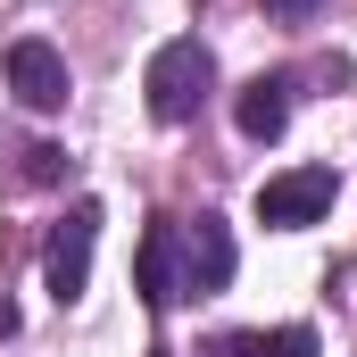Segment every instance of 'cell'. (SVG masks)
Segmentation results:
<instances>
[{
	"label": "cell",
	"instance_id": "52a82bcc",
	"mask_svg": "<svg viewBox=\"0 0 357 357\" xmlns=\"http://www.w3.org/2000/svg\"><path fill=\"white\" fill-rule=\"evenodd\" d=\"M233 125L250 133V142H274L282 125H291V75H258V84L233 91Z\"/></svg>",
	"mask_w": 357,
	"mask_h": 357
},
{
	"label": "cell",
	"instance_id": "9c48e42d",
	"mask_svg": "<svg viewBox=\"0 0 357 357\" xmlns=\"http://www.w3.org/2000/svg\"><path fill=\"white\" fill-rule=\"evenodd\" d=\"M17 175L33 183V191H50V183L67 175V150H59V142H33V150H25V167H17Z\"/></svg>",
	"mask_w": 357,
	"mask_h": 357
},
{
	"label": "cell",
	"instance_id": "6da1fadb",
	"mask_svg": "<svg viewBox=\"0 0 357 357\" xmlns=\"http://www.w3.org/2000/svg\"><path fill=\"white\" fill-rule=\"evenodd\" d=\"M142 91H150V116H158V125H191V116L208 108V91H216V59H208V42H199V33L158 42Z\"/></svg>",
	"mask_w": 357,
	"mask_h": 357
},
{
	"label": "cell",
	"instance_id": "5b68a950",
	"mask_svg": "<svg viewBox=\"0 0 357 357\" xmlns=\"http://www.w3.org/2000/svg\"><path fill=\"white\" fill-rule=\"evenodd\" d=\"M8 91H17L25 108H67V59H59L42 33L8 42Z\"/></svg>",
	"mask_w": 357,
	"mask_h": 357
},
{
	"label": "cell",
	"instance_id": "7a4b0ae2",
	"mask_svg": "<svg viewBox=\"0 0 357 357\" xmlns=\"http://www.w3.org/2000/svg\"><path fill=\"white\" fill-rule=\"evenodd\" d=\"M91 241H100V199H75L67 208V225L50 233V258H42V282H50V299L59 307H75L91 282Z\"/></svg>",
	"mask_w": 357,
	"mask_h": 357
},
{
	"label": "cell",
	"instance_id": "8992f818",
	"mask_svg": "<svg viewBox=\"0 0 357 357\" xmlns=\"http://www.w3.org/2000/svg\"><path fill=\"white\" fill-rule=\"evenodd\" d=\"M142 299H150V307H175L183 299V225L175 216H158V225L142 233Z\"/></svg>",
	"mask_w": 357,
	"mask_h": 357
},
{
	"label": "cell",
	"instance_id": "3957f363",
	"mask_svg": "<svg viewBox=\"0 0 357 357\" xmlns=\"http://www.w3.org/2000/svg\"><path fill=\"white\" fill-rule=\"evenodd\" d=\"M324 208H333V167H291V175L258 183V225H274V233H299Z\"/></svg>",
	"mask_w": 357,
	"mask_h": 357
},
{
	"label": "cell",
	"instance_id": "277c9868",
	"mask_svg": "<svg viewBox=\"0 0 357 357\" xmlns=\"http://www.w3.org/2000/svg\"><path fill=\"white\" fill-rule=\"evenodd\" d=\"M233 266H241V250H233V225L225 216H199L191 233H183V291H225L233 282Z\"/></svg>",
	"mask_w": 357,
	"mask_h": 357
},
{
	"label": "cell",
	"instance_id": "30bf717a",
	"mask_svg": "<svg viewBox=\"0 0 357 357\" xmlns=\"http://www.w3.org/2000/svg\"><path fill=\"white\" fill-rule=\"evenodd\" d=\"M274 17H282V25H316V17H324V0H266Z\"/></svg>",
	"mask_w": 357,
	"mask_h": 357
},
{
	"label": "cell",
	"instance_id": "ba28073f",
	"mask_svg": "<svg viewBox=\"0 0 357 357\" xmlns=\"http://www.w3.org/2000/svg\"><path fill=\"white\" fill-rule=\"evenodd\" d=\"M216 357H316V333H307V324H282V333H241V341H225Z\"/></svg>",
	"mask_w": 357,
	"mask_h": 357
}]
</instances>
